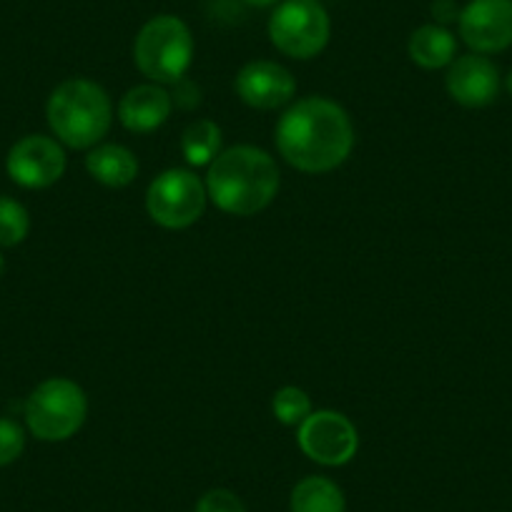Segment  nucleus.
<instances>
[{"instance_id":"obj_1","label":"nucleus","mask_w":512,"mask_h":512,"mask_svg":"<svg viewBox=\"0 0 512 512\" xmlns=\"http://www.w3.org/2000/svg\"><path fill=\"white\" fill-rule=\"evenodd\" d=\"M279 154L304 174H327L342 166L354 149V126L339 103L309 96L289 106L277 123Z\"/></svg>"},{"instance_id":"obj_2","label":"nucleus","mask_w":512,"mask_h":512,"mask_svg":"<svg viewBox=\"0 0 512 512\" xmlns=\"http://www.w3.org/2000/svg\"><path fill=\"white\" fill-rule=\"evenodd\" d=\"M279 166L274 156L256 146L221 151L206 174V196L231 216H251L267 209L279 194Z\"/></svg>"},{"instance_id":"obj_3","label":"nucleus","mask_w":512,"mask_h":512,"mask_svg":"<svg viewBox=\"0 0 512 512\" xmlns=\"http://www.w3.org/2000/svg\"><path fill=\"white\" fill-rule=\"evenodd\" d=\"M46 116L61 144L71 149H93L111 131L113 103L106 88L98 83L71 78L51 93Z\"/></svg>"},{"instance_id":"obj_4","label":"nucleus","mask_w":512,"mask_h":512,"mask_svg":"<svg viewBox=\"0 0 512 512\" xmlns=\"http://www.w3.org/2000/svg\"><path fill=\"white\" fill-rule=\"evenodd\" d=\"M136 68L154 83H179L194 61L191 28L176 16H156L134 43Z\"/></svg>"},{"instance_id":"obj_5","label":"nucleus","mask_w":512,"mask_h":512,"mask_svg":"<svg viewBox=\"0 0 512 512\" xmlns=\"http://www.w3.org/2000/svg\"><path fill=\"white\" fill-rule=\"evenodd\" d=\"M88 415L86 392L66 377L46 379L26 402L28 430L43 442L71 440Z\"/></svg>"},{"instance_id":"obj_6","label":"nucleus","mask_w":512,"mask_h":512,"mask_svg":"<svg viewBox=\"0 0 512 512\" xmlns=\"http://www.w3.org/2000/svg\"><path fill=\"white\" fill-rule=\"evenodd\" d=\"M332 23L319 0H284L269 18V38L284 56L309 61L327 48Z\"/></svg>"},{"instance_id":"obj_7","label":"nucleus","mask_w":512,"mask_h":512,"mask_svg":"<svg viewBox=\"0 0 512 512\" xmlns=\"http://www.w3.org/2000/svg\"><path fill=\"white\" fill-rule=\"evenodd\" d=\"M206 184L189 169H169L146 191V211L164 229H189L206 209Z\"/></svg>"},{"instance_id":"obj_8","label":"nucleus","mask_w":512,"mask_h":512,"mask_svg":"<svg viewBox=\"0 0 512 512\" xmlns=\"http://www.w3.org/2000/svg\"><path fill=\"white\" fill-rule=\"evenodd\" d=\"M299 447L309 460L327 467L347 465L359 447L357 427L344 417L342 412L319 410L312 412L307 420L299 425L297 432Z\"/></svg>"},{"instance_id":"obj_9","label":"nucleus","mask_w":512,"mask_h":512,"mask_svg":"<svg viewBox=\"0 0 512 512\" xmlns=\"http://www.w3.org/2000/svg\"><path fill=\"white\" fill-rule=\"evenodd\" d=\"M472 53L490 56L512 46V0H470L457 18Z\"/></svg>"},{"instance_id":"obj_10","label":"nucleus","mask_w":512,"mask_h":512,"mask_svg":"<svg viewBox=\"0 0 512 512\" xmlns=\"http://www.w3.org/2000/svg\"><path fill=\"white\" fill-rule=\"evenodd\" d=\"M6 169L23 189H48L66 171V154L56 139L38 134L26 136L11 149Z\"/></svg>"},{"instance_id":"obj_11","label":"nucleus","mask_w":512,"mask_h":512,"mask_svg":"<svg viewBox=\"0 0 512 512\" xmlns=\"http://www.w3.org/2000/svg\"><path fill=\"white\" fill-rule=\"evenodd\" d=\"M236 96L251 108L274 111L287 106L297 93V81L284 66L274 61H251L236 76Z\"/></svg>"},{"instance_id":"obj_12","label":"nucleus","mask_w":512,"mask_h":512,"mask_svg":"<svg viewBox=\"0 0 512 512\" xmlns=\"http://www.w3.org/2000/svg\"><path fill=\"white\" fill-rule=\"evenodd\" d=\"M445 86L452 101H457L460 106H490L500 93V71L487 56L470 53V56H460L450 63Z\"/></svg>"},{"instance_id":"obj_13","label":"nucleus","mask_w":512,"mask_h":512,"mask_svg":"<svg viewBox=\"0 0 512 512\" xmlns=\"http://www.w3.org/2000/svg\"><path fill=\"white\" fill-rule=\"evenodd\" d=\"M174 98L159 86V83H144L131 91L118 103V121L134 131V134H151L159 126H164L171 116Z\"/></svg>"},{"instance_id":"obj_14","label":"nucleus","mask_w":512,"mask_h":512,"mask_svg":"<svg viewBox=\"0 0 512 512\" xmlns=\"http://www.w3.org/2000/svg\"><path fill=\"white\" fill-rule=\"evenodd\" d=\"M86 169L98 184L123 189L139 174V161L134 151L121 144H98L88 151Z\"/></svg>"},{"instance_id":"obj_15","label":"nucleus","mask_w":512,"mask_h":512,"mask_svg":"<svg viewBox=\"0 0 512 512\" xmlns=\"http://www.w3.org/2000/svg\"><path fill=\"white\" fill-rule=\"evenodd\" d=\"M407 51L420 68L437 71V68H445L455 61L457 38L452 36L450 28L440 26V23H427L412 33Z\"/></svg>"},{"instance_id":"obj_16","label":"nucleus","mask_w":512,"mask_h":512,"mask_svg":"<svg viewBox=\"0 0 512 512\" xmlns=\"http://www.w3.org/2000/svg\"><path fill=\"white\" fill-rule=\"evenodd\" d=\"M292 512H347L344 492L329 477L312 475L297 482L289 497Z\"/></svg>"},{"instance_id":"obj_17","label":"nucleus","mask_w":512,"mask_h":512,"mask_svg":"<svg viewBox=\"0 0 512 512\" xmlns=\"http://www.w3.org/2000/svg\"><path fill=\"white\" fill-rule=\"evenodd\" d=\"M181 154L189 166H211V161L221 154V128L209 118L189 123L181 136Z\"/></svg>"},{"instance_id":"obj_18","label":"nucleus","mask_w":512,"mask_h":512,"mask_svg":"<svg viewBox=\"0 0 512 512\" xmlns=\"http://www.w3.org/2000/svg\"><path fill=\"white\" fill-rule=\"evenodd\" d=\"M272 412L282 425L299 427L312 415V400L302 387H282L272 397Z\"/></svg>"},{"instance_id":"obj_19","label":"nucleus","mask_w":512,"mask_h":512,"mask_svg":"<svg viewBox=\"0 0 512 512\" xmlns=\"http://www.w3.org/2000/svg\"><path fill=\"white\" fill-rule=\"evenodd\" d=\"M31 231V216L16 199L0 196V246H16Z\"/></svg>"},{"instance_id":"obj_20","label":"nucleus","mask_w":512,"mask_h":512,"mask_svg":"<svg viewBox=\"0 0 512 512\" xmlns=\"http://www.w3.org/2000/svg\"><path fill=\"white\" fill-rule=\"evenodd\" d=\"M23 447H26L23 427L18 422L0 417V467L16 462L23 455Z\"/></svg>"},{"instance_id":"obj_21","label":"nucleus","mask_w":512,"mask_h":512,"mask_svg":"<svg viewBox=\"0 0 512 512\" xmlns=\"http://www.w3.org/2000/svg\"><path fill=\"white\" fill-rule=\"evenodd\" d=\"M196 512H246L241 497H236L231 490L224 487H216L201 495V500L196 502Z\"/></svg>"},{"instance_id":"obj_22","label":"nucleus","mask_w":512,"mask_h":512,"mask_svg":"<svg viewBox=\"0 0 512 512\" xmlns=\"http://www.w3.org/2000/svg\"><path fill=\"white\" fill-rule=\"evenodd\" d=\"M432 13H435V18L440 26H445V23L457 21V18H460V8L455 6V0H435V3H432Z\"/></svg>"},{"instance_id":"obj_23","label":"nucleus","mask_w":512,"mask_h":512,"mask_svg":"<svg viewBox=\"0 0 512 512\" xmlns=\"http://www.w3.org/2000/svg\"><path fill=\"white\" fill-rule=\"evenodd\" d=\"M246 3L256 8H264V6H274V3H279V0H246Z\"/></svg>"},{"instance_id":"obj_24","label":"nucleus","mask_w":512,"mask_h":512,"mask_svg":"<svg viewBox=\"0 0 512 512\" xmlns=\"http://www.w3.org/2000/svg\"><path fill=\"white\" fill-rule=\"evenodd\" d=\"M505 86H507V93H510V96H512V71L507 73V81H505Z\"/></svg>"},{"instance_id":"obj_25","label":"nucleus","mask_w":512,"mask_h":512,"mask_svg":"<svg viewBox=\"0 0 512 512\" xmlns=\"http://www.w3.org/2000/svg\"><path fill=\"white\" fill-rule=\"evenodd\" d=\"M0 274H3V256H0Z\"/></svg>"}]
</instances>
